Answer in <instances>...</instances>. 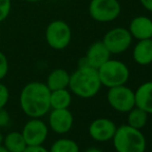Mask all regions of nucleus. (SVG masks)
<instances>
[{
    "mask_svg": "<svg viewBox=\"0 0 152 152\" xmlns=\"http://www.w3.org/2000/svg\"><path fill=\"white\" fill-rule=\"evenodd\" d=\"M2 141H3V137H2V134H1V129H0V145L2 144Z\"/></svg>",
    "mask_w": 152,
    "mask_h": 152,
    "instance_id": "c85d7f7f",
    "label": "nucleus"
},
{
    "mask_svg": "<svg viewBox=\"0 0 152 152\" xmlns=\"http://www.w3.org/2000/svg\"><path fill=\"white\" fill-rule=\"evenodd\" d=\"M72 30L67 23L56 20L48 25L46 30V40L54 50H63L69 45Z\"/></svg>",
    "mask_w": 152,
    "mask_h": 152,
    "instance_id": "423d86ee",
    "label": "nucleus"
},
{
    "mask_svg": "<svg viewBox=\"0 0 152 152\" xmlns=\"http://www.w3.org/2000/svg\"><path fill=\"white\" fill-rule=\"evenodd\" d=\"M117 127L112 120L108 118H97L89 125V134L94 141L107 142L113 139Z\"/></svg>",
    "mask_w": 152,
    "mask_h": 152,
    "instance_id": "9b49d317",
    "label": "nucleus"
},
{
    "mask_svg": "<svg viewBox=\"0 0 152 152\" xmlns=\"http://www.w3.org/2000/svg\"><path fill=\"white\" fill-rule=\"evenodd\" d=\"M49 152H80V148L70 139H59L53 143Z\"/></svg>",
    "mask_w": 152,
    "mask_h": 152,
    "instance_id": "aec40b11",
    "label": "nucleus"
},
{
    "mask_svg": "<svg viewBox=\"0 0 152 152\" xmlns=\"http://www.w3.org/2000/svg\"><path fill=\"white\" fill-rule=\"evenodd\" d=\"M107 98L109 104L118 112H129L134 107H136L134 92L125 85L109 88Z\"/></svg>",
    "mask_w": 152,
    "mask_h": 152,
    "instance_id": "0eeeda50",
    "label": "nucleus"
},
{
    "mask_svg": "<svg viewBox=\"0 0 152 152\" xmlns=\"http://www.w3.org/2000/svg\"><path fill=\"white\" fill-rule=\"evenodd\" d=\"M12 7L10 0H0V22L4 21L8 17Z\"/></svg>",
    "mask_w": 152,
    "mask_h": 152,
    "instance_id": "412c9836",
    "label": "nucleus"
},
{
    "mask_svg": "<svg viewBox=\"0 0 152 152\" xmlns=\"http://www.w3.org/2000/svg\"><path fill=\"white\" fill-rule=\"evenodd\" d=\"M151 39H152V36H151Z\"/></svg>",
    "mask_w": 152,
    "mask_h": 152,
    "instance_id": "7c9ffc66",
    "label": "nucleus"
},
{
    "mask_svg": "<svg viewBox=\"0 0 152 152\" xmlns=\"http://www.w3.org/2000/svg\"><path fill=\"white\" fill-rule=\"evenodd\" d=\"M21 134L27 146H40L47 140L49 128L40 118H31L26 122Z\"/></svg>",
    "mask_w": 152,
    "mask_h": 152,
    "instance_id": "1a4fd4ad",
    "label": "nucleus"
},
{
    "mask_svg": "<svg viewBox=\"0 0 152 152\" xmlns=\"http://www.w3.org/2000/svg\"><path fill=\"white\" fill-rule=\"evenodd\" d=\"M23 152H49V150L40 145V146H27Z\"/></svg>",
    "mask_w": 152,
    "mask_h": 152,
    "instance_id": "393cba45",
    "label": "nucleus"
},
{
    "mask_svg": "<svg viewBox=\"0 0 152 152\" xmlns=\"http://www.w3.org/2000/svg\"><path fill=\"white\" fill-rule=\"evenodd\" d=\"M112 140L117 152H145L146 150V138L143 132L128 124L117 127Z\"/></svg>",
    "mask_w": 152,
    "mask_h": 152,
    "instance_id": "7ed1b4c3",
    "label": "nucleus"
},
{
    "mask_svg": "<svg viewBox=\"0 0 152 152\" xmlns=\"http://www.w3.org/2000/svg\"><path fill=\"white\" fill-rule=\"evenodd\" d=\"M0 152H10V151H8L4 146H1V145H0Z\"/></svg>",
    "mask_w": 152,
    "mask_h": 152,
    "instance_id": "cd10ccee",
    "label": "nucleus"
},
{
    "mask_svg": "<svg viewBox=\"0 0 152 152\" xmlns=\"http://www.w3.org/2000/svg\"><path fill=\"white\" fill-rule=\"evenodd\" d=\"M140 2L148 12H152V0H140Z\"/></svg>",
    "mask_w": 152,
    "mask_h": 152,
    "instance_id": "a878e982",
    "label": "nucleus"
},
{
    "mask_svg": "<svg viewBox=\"0 0 152 152\" xmlns=\"http://www.w3.org/2000/svg\"><path fill=\"white\" fill-rule=\"evenodd\" d=\"M3 146L10 152H23L27 147V144L22 134L18 132H12L6 134L3 139Z\"/></svg>",
    "mask_w": 152,
    "mask_h": 152,
    "instance_id": "f3484780",
    "label": "nucleus"
},
{
    "mask_svg": "<svg viewBox=\"0 0 152 152\" xmlns=\"http://www.w3.org/2000/svg\"><path fill=\"white\" fill-rule=\"evenodd\" d=\"M50 96L51 90L45 83H28L20 94L21 109L30 118H42L51 110Z\"/></svg>",
    "mask_w": 152,
    "mask_h": 152,
    "instance_id": "f257e3e1",
    "label": "nucleus"
},
{
    "mask_svg": "<svg viewBox=\"0 0 152 152\" xmlns=\"http://www.w3.org/2000/svg\"><path fill=\"white\" fill-rule=\"evenodd\" d=\"M68 87L79 97L90 98L95 96L102 87L97 69L91 66L79 67L70 75Z\"/></svg>",
    "mask_w": 152,
    "mask_h": 152,
    "instance_id": "f03ea898",
    "label": "nucleus"
},
{
    "mask_svg": "<svg viewBox=\"0 0 152 152\" xmlns=\"http://www.w3.org/2000/svg\"><path fill=\"white\" fill-rule=\"evenodd\" d=\"M85 152H102L100 149H97V148H89V149H87Z\"/></svg>",
    "mask_w": 152,
    "mask_h": 152,
    "instance_id": "bb28decb",
    "label": "nucleus"
},
{
    "mask_svg": "<svg viewBox=\"0 0 152 152\" xmlns=\"http://www.w3.org/2000/svg\"><path fill=\"white\" fill-rule=\"evenodd\" d=\"M111 53L108 50L104 44L102 42H95L89 47L88 51L86 53V58L87 62H88L89 66L98 69L104 63L110 59Z\"/></svg>",
    "mask_w": 152,
    "mask_h": 152,
    "instance_id": "f8f14e48",
    "label": "nucleus"
},
{
    "mask_svg": "<svg viewBox=\"0 0 152 152\" xmlns=\"http://www.w3.org/2000/svg\"><path fill=\"white\" fill-rule=\"evenodd\" d=\"M10 99V91L4 84L0 83V109L4 108Z\"/></svg>",
    "mask_w": 152,
    "mask_h": 152,
    "instance_id": "4be33fe9",
    "label": "nucleus"
},
{
    "mask_svg": "<svg viewBox=\"0 0 152 152\" xmlns=\"http://www.w3.org/2000/svg\"><path fill=\"white\" fill-rule=\"evenodd\" d=\"M136 107L152 115V82L143 83L134 91Z\"/></svg>",
    "mask_w": 152,
    "mask_h": 152,
    "instance_id": "4468645a",
    "label": "nucleus"
},
{
    "mask_svg": "<svg viewBox=\"0 0 152 152\" xmlns=\"http://www.w3.org/2000/svg\"><path fill=\"white\" fill-rule=\"evenodd\" d=\"M132 40V36L128 29L117 27L104 34L102 42L111 54H121L129 48Z\"/></svg>",
    "mask_w": 152,
    "mask_h": 152,
    "instance_id": "6e6552de",
    "label": "nucleus"
},
{
    "mask_svg": "<svg viewBox=\"0 0 152 152\" xmlns=\"http://www.w3.org/2000/svg\"><path fill=\"white\" fill-rule=\"evenodd\" d=\"M128 31L138 40L148 39L152 36V20L144 16L136 17L132 20Z\"/></svg>",
    "mask_w": 152,
    "mask_h": 152,
    "instance_id": "ddd939ff",
    "label": "nucleus"
},
{
    "mask_svg": "<svg viewBox=\"0 0 152 152\" xmlns=\"http://www.w3.org/2000/svg\"><path fill=\"white\" fill-rule=\"evenodd\" d=\"M132 58L140 65H148L152 63V39L139 40L132 52Z\"/></svg>",
    "mask_w": 152,
    "mask_h": 152,
    "instance_id": "2eb2a0df",
    "label": "nucleus"
},
{
    "mask_svg": "<svg viewBox=\"0 0 152 152\" xmlns=\"http://www.w3.org/2000/svg\"><path fill=\"white\" fill-rule=\"evenodd\" d=\"M147 120H148V114L144 110L138 108V107H136V108L134 107L128 112L127 121L128 125L132 126V127L141 129L146 125Z\"/></svg>",
    "mask_w": 152,
    "mask_h": 152,
    "instance_id": "6ab92c4d",
    "label": "nucleus"
},
{
    "mask_svg": "<svg viewBox=\"0 0 152 152\" xmlns=\"http://www.w3.org/2000/svg\"><path fill=\"white\" fill-rule=\"evenodd\" d=\"M70 75L63 68H56L50 72L47 79L46 85L51 91L58 90V89H65L69 84Z\"/></svg>",
    "mask_w": 152,
    "mask_h": 152,
    "instance_id": "dca6fc26",
    "label": "nucleus"
},
{
    "mask_svg": "<svg viewBox=\"0 0 152 152\" xmlns=\"http://www.w3.org/2000/svg\"><path fill=\"white\" fill-rule=\"evenodd\" d=\"M10 113L4 108H1L0 109V128L6 127L10 124Z\"/></svg>",
    "mask_w": 152,
    "mask_h": 152,
    "instance_id": "b1692460",
    "label": "nucleus"
},
{
    "mask_svg": "<svg viewBox=\"0 0 152 152\" xmlns=\"http://www.w3.org/2000/svg\"><path fill=\"white\" fill-rule=\"evenodd\" d=\"M49 124L56 134H66L72 127L74 116L68 109H53L49 116Z\"/></svg>",
    "mask_w": 152,
    "mask_h": 152,
    "instance_id": "9d476101",
    "label": "nucleus"
},
{
    "mask_svg": "<svg viewBox=\"0 0 152 152\" xmlns=\"http://www.w3.org/2000/svg\"><path fill=\"white\" fill-rule=\"evenodd\" d=\"M8 72V61L6 56L0 52V81L7 75Z\"/></svg>",
    "mask_w": 152,
    "mask_h": 152,
    "instance_id": "5701e85b",
    "label": "nucleus"
},
{
    "mask_svg": "<svg viewBox=\"0 0 152 152\" xmlns=\"http://www.w3.org/2000/svg\"><path fill=\"white\" fill-rule=\"evenodd\" d=\"M120 12L121 5L118 0H91L89 3L90 17L97 22H112Z\"/></svg>",
    "mask_w": 152,
    "mask_h": 152,
    "instance_id": "39448f33",
    "label": "nucleus"
},
{
    "mask_svg": "<svg viewBox=\"0 0 152 152\" xmlns=\"http://www.w3.org/2000/svg\"><path fill=\"white\" fill-rule=\"evenodd\" d=\"M24 1H27V2H37L39 0H24Z\"/></svg>",
    "mask_w": 152,
    "mask_h": 152,
    "instance_id": "c756f323",
    "label": "nucleus"
},
{
    "mask_svg": "<svg viewBox=\"0 0 152 152\" xmlns=\"http://www.w3.org/2000/svg\"><path fill=\"white\" fill-rule=\"evenodd\" d=\"M50 104L52 109H68L72 104V94L66 88L51 91Z\"/></svg>",
    "mask_w": 152,
    "mask_h": 152,
    "instance_id": "a211bd4d",
    "label": "nucleus"
},
{
    "mask_svg": "<svg viewBox=\"0 0 152 152\" xmlns=\"http://www.w3.org/2000/svg\"><path fill=\"white\" fill-rule=\"evenodd\" d=\"M102 85L111 87L125 85L129 79V69L125 63L119 60L109 59L97 69Z\"/></svg>",
    "mask_w": 152,
    "mask_h": 152,
    "instance_id": "20e7f679",
    "label": "nucleus"
}]
</instances>
